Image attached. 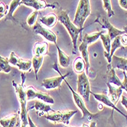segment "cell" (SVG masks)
I'll return each instance as SVG.
<instances>
[{
	"mask_svg": "<svg viewBox=\"0 0 127 127\" xmlns=\"http://www.w3.org/2000/svg\"><path fill=\"white\" fill-rule=\"evenodd\" d=\"M34 56H44L48 54V44L46 41L36 42L34 45Z\"/></svg>",
	"mask_w": 127,
	"mask_h": 127,
	"instance_id": "d6986e66",
	"label": "cell"
},
{
	"mask_svg": "<svg viewBox=\"0 0 127 127\" xmlns=\"http://www.w3.org/2000/svg\"><path fill=\"white\" fill-rule=\"evenodd\" d=\"M73 68H74V72H76V73L78 74L84 72L86 70V63H85L84 60L80 57L77 58L74 61Z\"/></svg>",
	"mask_w": 127,
	"mask_h": 127,
	"instance_id": "484cf974",
	"label": "cell"
},
{
	"mask_svg": "<svg viewBox=\"0 0 127 127\" xmlns=\"http://www.w3.org/2000/svg\"><path fill=\"white\" fill-rule=\"evenodd\" d=\"M89 127H96V121L90 122V123L89 125Z\"/></svg>",
	"mask_w": 127,
	"mask_h": 127,
	"instance_id": "f35d334b",
	"label": "cell"
},
{
	"mask_svg": "<svg viewBox=\"0 0 127 127\" xmlns=\"http://www.w3.org/2000/svg\"><path fill=\"white\" fill-rule=\"evenodd\" d=\"M8 62H9L10 64L16 66L20 70L22 71H29L32 66V61L25 60L19 58L14 51L11 52L10 57L8 58Z\"/></svg>",
	"mask_w": 127,
	"mask_h": 127,
	"instance_id": "30bf717a",
	"label": "cell"
},
{
	"mask_svg": "<svg viewBox=\"0 0 127 127\" xmlns=\"http://www.w3.org/2000/svg\"><path fill=\"white\" fill-rule=\"evenodd\" d=\"M103 8L107 12L108 18H111L115 15V12L113 10L111 0H103Z\"/></svg>",
	"mask_w": 127,
	"mask_h": 127,
	"instance_id": "f546056e",
	"label": "cell"
},
{
	"mask_svg": "<svg viewBox=\"0 0 127 127\" xmlns=\"http://www.w3.org/2000/svg\"><path fill=\"white\" fill-rule=\"evenodd\" d=\"M98 108H99V110H102L103 109V103H100V104H99V105H98Z\"/></svg>",
	"mask_w": 127,
	"mask_h": 127,
	"instance_id": "ab89813d",
	"label": "cell"
},
{
	"mask_svg": "<svg viewBox=\"0 0 127 127\" xmlns=\"http://www.w3.org/2000/svg\"><path fill=\"white\" fill-rule=\"evenodd\" d=\"M124 31L126 32V34H127V27H126V28H124Z\"/></svg>",
	"mask_w": 127,
	"mask_h": 127,
	"instance_id": "60d3db41",
	"label": "cell"
},
{
	"mask_svg": "<svg viewBox=\"0 0 127 127\" xmlns=\"http://www.w3.org/2000/svg\"><path fill=\"white\" fill-rule=\"evenodd\" d=\"M120 41L123 48L127 46V34H123L120 35Z\"/></svg>",
	"mask_w": 127,
	"mask_h": 127,
	"instance_id": "d6a6232c",
	"label": "cell"
},
{
	"mask_svg": "<svg viewBox=\"0 0 127 127\" xmlns=\"http://www.w3.org/2000/svg\"><path fill=\"white\" fill-rule=\"evenodd\" d=\"M55 46L58 49V61H59V64L64 67V68H66L70 65V57L67 55V54L62 51L60 47L57 44H55Z\"/></svg>",
	"mask_w": 127,
	"mask_h": 127,
	"instance_id": "603a6c76",
	"label": "cell"
},
{
	"mask_svg": "<svg viewBox=\"0 0 127 127\" xmlns=\"http://www.w3.org/2000/svg\"><path fill=\"white\" fill-rule=\"evenodd\" d=\"M106 85L109 88V94H108V96L110 98V100L115 104L116 105L117 103L119 102V99L120 98V96L123 94V89L121 87H115L113 84L106 82Z\"/></svg>",
	"mask_w": 127,
	"mask_h": 127,
	"instance_id": "9a60e30c",
	"label": "cell"
},
{
	"mask_svg": "<svg viewBox=\"0 0 127 127\" xmlns=\"http://www.w3.org/2000/svg\"><path fill=\"white\" fill-rule=\"evenodd\" d=\"M120 6L124 10H127V0H118Z\"/></svg>",
	"mask_w": 127,
	"mask_h": 127,
	"instance_id": "e575fe53",
	"label": "cell"
},
{
	"mask_svg": "<svg viewBox=\"0 0 127 127\" xmlns=\"http://www.w3.org/2000/svg\"><path fill=\"white\" fill-rule=\"evenodd\" d=\"M122 99H121V104L127 110V96L124 94H122Z\"/></svg>",
	"mask_w": 127,
	"mask_h": 127,
	"instance_id": "d590c367",
	"label": "cell"
},
{
	"mask_svg": "<svg viewBox=\"0 0 127 127\" xmlns=\"http://www.w3.org/2000/svg\"><path fill=\"white\" fill-rule=\"evenodd\" d=\"M107 72H106V78L107 82L110 83L113 85H116L119 87H122V81L120 79L116 76L115 69L113 68L110 65V64H109L107 65Z\"/></svg>",
	"mask_w": 127,
	"mask_h": 127,
	"instance_id": "e0dca14e",
	"label": "cell"
},
{
	"mask_svg": "<svg viewBox=\"0 0 127 127\" xmlns=\"http://www.w3.org/2000/svg\"><path fill=\"white\" fill-rule=\"evenodd\" d=\"M58 21L64 26L69 33L72 43H73V54H75L77 50V39L79 34L82 32L84 28H78L72 22L68 16V13L65 10H61L58 14Z\"/></svg>",
	"mask_w": 127,
	"mask_h": 127,
	"instance_id": "6da1fadb",
	"label": "cell"
},
{
	"mask_svg": "<svg viewBox=\"0 0 127 127\" xmlns=\"http://www.w3.org/2000/svg\"><path fill=\"white\" fill-rule=\"evenodd\" d=\"M123 75H124V80L122 82V87L121 88L123 90H125L127 92V75L126 74V71H123Z\"/></svg>",
	"mask_w": 127,
	"mask_h": 127,
	"instance_id": "836d02e7",
	"label": "cell"
},
{
	"mask_svg": "<svg viewBox=\"0 0 127 127\" xmlns=\"http://www.w3.org/2000/svg\"><path fill=\"white\" fill-rule=\"evenodd\" d=\"M64 127H71V126H65Z\"/></svg>",
	"mask_w": 127,
	"mask_h": 127,
	"instance_id": "7bdbcfd3",
	"label": "cell"
},
{
	"mask_svg": "<svg viewBox=\"0 0 127 127\" xmlns=\"http://www.w3.org/2000/svg\"><path fill=\"white\" fill-rule=\"evenodd\" d=\"M77 93L83 98L84 102H90V95L91 93L90 90V84L85 71L78 74L77 82Z\"/></svg>",
	"mask_w": 127,
	"mask_h": 127,
	"instance_id": "5b68a950",
	"label": "cell"
},
{
	"mask_svg": "<svg viewBox=\"0 0 127 127\" xmlns=\"http://www.w3.org/2000/svg\"><path fill=\"white\" fill-rule=\"evenodd\" d=\"M88 46L89 45L86 44L85 42L82 41L81 44H80V46L78 48L79 51L80 52L81 55H82V58L84 60L86 63V71H87V74H89L90 69V54L88 52Z\"/></svg>",
	"mask_w": 127,
	"mask_h": 127,
	"instance_id": "ffe728a7",
	"label": "cell"
},
{
	"mask_svg": "<svg viewBox=\"0 0 127 127\" xmlns=\"http://www.w3.org/2000/svg\"><path fill=\"white\" fill-rule=\"evenodd\" d=\"M28 120H29V127H37V126H36V125L33 123L32 118L29 116V114H28Z\"/></svg>",
	"mask_w": 127,
	"mask_h": 127,
	"instance_id": "8d00e7d4",
	"label": "cell"
},
{
	"mask_svg": "<svg viewBox=\"0 0 127 127\" xmlns=\"http://www.w3.org/2000/svg\"><path fill=\"white\" fill-rule=\"evenodd\" d=\"M90 94H93L94 97L96 99L97 101H99V103H101L104 105H106V106L110 107L113 110H116V112H118L119 113H120L121 115H123L124 117H126V119L127 120V114L124 113L123 111H121L119 108L116 107V105H115L110 99L109 98L108 95H106V94H94V93H90Z\"/></svg>",
	"mask_w": 127,
	"mask_h": 127,
	"instance_id": "4fadbf2b",
	"label": "cell"
},
{
	"mask_svg": "<svg viewBox=\"0 0 127 127\" xmlns=\"http://www.w3.org/2000/svg\"><path fill=\"white\" fill-rule=\"evenodd\" d=\"M26 93V98L27 100H32V99L38 98L40 100H42L43 102L46 103L54 104V99L47 93H44L39 90H36L34 87L29 86L25 89Z\"/></svg>",
	"mask_w": 127,
	"mask_h": 127,
	"instance_id": "52a82bcc",
	"label": "cell"
},
{
	"mask_svg": "<svg viewBox=\"0 0 127 127\" xmlns=\"http://www.w3.org/2000/svg\"><path fill=\"white\" fill-rule=\"evenodd\" d=\"M26 74L25 73H22L21 74V77H22V84L24 85L25 82V78H26Z\"/></svg>",
	"mask_w": 127,
	"mask_h": 127,
	"instance_id": "74e56055",
	"label": "cell"
},
{
	"mask_svg": "<svg viewBox=\"0 0 127 127\" xmlns=\"http://www.w3.org/2000/svg\"><path fill=\"white\" fill-rule=\"evenodd\" d=\"M12 70V67L8 62V58H4L0 55V72L8 74L10 73Z\"/></svg>",
	"mask_w": 127,
	"mask_h": 127,
	"instance_id": "f1b7e54d",
	"label": "cell"
},
{
	"mask_svg": "<svg viewBox=\"0 0 127 127\" xmlns=\"http://www.w3.org/2000/svg\"><path fill=\"white\" fill-rule=\"evenodd\" d=\"M58 21V15L53 12L49 13L47 15L42 16L39 19V22L44 25L46 27H48V28H52V27H54L56 25Z\"/></svg>",
	"mask_w": 127,
	"mask_h": 127,
	"instance_id": "44dd1931",
	"label": "cell"
},
{
	"mask_svg": "<svg viewBox=\"0 0 127 127\" xmlns=\"http://www.w3.org/2000/svg\"><path fill=\"white\" fill-rule=\"evenodd\" d=\"M53 68L56 71H58L60 74V76L58 77H51V78H47L43 80L42 83H41V86L45 88L46 90H54L61 87V83L63 82V80H64L65 78L70 75V73H67L64 75H62L60 71L58 70V68L57 67V64L54 65Z\"/></svg>",
	"mask_w": 127,
	"mask_h": 127,
	"instance_id": "ba28073f",
	"label": "cell"
},
{
	"mask_svg": "<svg viewBox=\"0 0 127 127\" xmlns=\"http://www.w3.org/2000/svg\"><path fill=\"white\" fill-rule=\"evenodd\" d=\"M22 5V0H12V2L8 6V11L6 15V20H11L13 22H17L16 19L13 16V13L16 10V8Z\"/></svg>",
	"mask_w": 127,
	"mask_h": 127,
	"instance_id": "7402d4cb",
	"label": "cell"
},
{
	"mask_svg": "<svg viewBox=\"0 0 127 127\" xmlns=\"http://www.w3.org/2000/svg\"><path fill=\"white\" fill-rule=\"evenodd\" d=\"M38 11H34L33 12H32L29 16L27 18V24H28L30 27L34 26V25L37 22V18H38Z\"/></svg>",
	"mask_w": 127,
	"mask_h": 127,
	"instance_id": "4dcf8cb0",
	"label": "cell"
},
{
	"mask_svg": "<svg viewBox=\"0 0 127 127\" xmlns=\"http://www.w3.org/2000/svg\"><path fill=\"white\" fill-rule=\"evenodd\" d=\"M123 48V45L121 44L120 41V35L117 36L116 38H115L113 41V42L111 43V48H110V56H109V58L107 59L108 63L110 64L111 62V58L113 57V55H114V52L116 51V49L118 48Z\"/></svg>",
	"mask_w": 127,
	"mask_h": 127,
	"instance_id": "83f0119b",
	"label": "cell"
},
{
	"mask_svg": "<svg viewBox=\"0 0 127 127\" xmlns=\"http://www.w3.org/2000/svg\"><path fill=\"white\" fill-rule=\"evenodd\" d=\"M44 61V57L43 56H34L32 58V66H33V70L35 74V78L38 80V74L39 72V70L42 65V63Z\"/></svg>",
	"mask_w": 127,
	"mask_h": 127,
	"instance_id": "4316f807",
	"label": "cell"
},
{
	"mask_svg": "<svg viewBox=\"0 0 127 127\" xmlns=\"http://www.w3.org/2000/svg\"><path fill=\"white\" fill-rule=\"evenodd\" d=\"M91 13L90 0H80L73 23L78 28H84L86 19Z\"/></svg>",
	"mask_w": 127,
	"mask_h": 127,
	"instance_id": "3957f363",
	"label": "cell"
},
{
	"mask_svg": "<svg viewBox=\"0 0 127 127\" xmlns=\"http://www.w3.org/2000/svg\"><path fill=\"white\" fill-rule=\"evenodd\" d=\"M77 113L75 110H64V111H54L51 114L44 115L47 120L54 123H64L68 126L70 123V119Z\"/></svg>",
	"mask_w": 127,
	"mask_h": 127,
	"instance_id": "8992f818",
	"label": "cell"
},
{
	"mask_svg": "<svg viewBox=\"0 0 127 127\" xmlns=\"http://www.w3.org/2000/svg\"><path fill=\"white\" fill-rule=\"evenodd\" d=\"M65 82H66L68 88L70 89V90L72 93V96H73V99H74V103L80 109V110L81 111V113H82V114H83L82 120H87V121H90V122H92V121H94V120H96L97 118L99 117V113H90L88 110V109L87 108V106L85 105V102L83 99V98L81 97L75 91V90L71 87V86L68 84V82H67L66 80H65Z\"/></svg>",
	"mask_w": 127,
	"mask_h": 127,
	"instance_id": "277c9868",
	"label": "cell"
},
{
	"mask_svg": "<svg viewBox=\"0 0 127 127\" xmlns=\"http://www.w3.org/2000/svg\"><path fill=\"white\" fill-rule=\"evenodd\" d=\"M20 127H27V126H25V125H24V124H22V126H21Z\"/></svg>",
	"mask_w": 127,
	"mask_h": 127,
	"instance_id": "b9f144b4",
	"label": "cell"
},
{
	"mask_svg": "<svg viewBox=\"0 0 127 127\" xmlns=\"http://www.w3.org/2000/svg\"><path fill=\"white\" fill-rule=\"evenodd\" d=\"M33 32L35 34L43 36L46 40L54 43V44H57V35L52 31H51L46 28H44L39 22H36L34 25Z\"/></svg>",
	"mask_w": 127,
	"mask_h": 127,
	"instance_id": "8fae6325",
	"label": "cell"
},
{
	"mask_svg": "<svg viewBox=\"0 0 127 127\" xmlns=\"http://www.w3.org/2000/svg\"><path fill=\"white\" fill-rule=\"evenodd\" d=\"M8 11V6L5 5L3 2H0V20L3 17L6 16Z\"/></svg>",
	"mask_w": 127,
	"mask_h": 127,
	"instance_id": "1f68e13d",
	"label": "cell"
},
{
	"mask_svg": "<svg viewBox=\"0 0 127 127\" xmlns=\"http://www.w3.org/2000/svg\"><path fill=\"white\" fill-rule=\"evenodd\" d=\"M22 5L32 7L34 8L35 11H38L47 8H55V5L48 3L45 0H22Z\"/></svg>",
	"mask_w": 127,
	"mask_h": 127,
	"instance_id": "5bb4252c",
	"label": "cell"
},
{
	"mask_svg": "<svg viewBox=\"0 0 127 127\" xmlns=\"http://www.w3.org/2000/svg\"><path fill=\"white\" fill-rule=\"evenodd\" d=\"M22 124L20 112L10 114L0 120V125L2 127H20Z\"/></svg>",
	"mask_w": 127,
	"mask_h": 127,
	"instance_id": "7c38bea8",
	"label": "cell"
},
{
	"mask_svg": "<svg viewBox=\"0 0 127 127\" xmlns=\"http://www.w3.org/2000/svg\"><path fill=\"white\" fill-rule=\"evenodd\" d=\"M110 65L114 69H119L123 71H127V59L121 57L113 55L111 58Z\"/></svg>",
	"mask_w": 127,
	"mask_h": 127,
	"instance_id": "ac0fdd59",
	"label": "cell"
},
{
	"mask_svg": "<svg viewBox=\"0 0 127 127\" xmlns=\"http://www.w3.org/2000/svg\"><path fill=\"white\" fill-rule=\"evenodd\" d=\"M100 39L102 40V42H103V48L105 49L104 55L106 58V59H108L109 56H110V53L112 40L110 39V36H109L108 34H104V33H103L100 35Z\"/></svg>",
	"mask_w": 127,
	"mask_h": 127,
	"instance_id": "cb8c5ba5",
	"label": "cell"
},
{
	"mask_svg": "<svg viewBox=\"0 0 127 127\" xmlns=\"http://www.w3.org/2000/svg\"><path fill=\"white\" fill-rule=\"evenodd\" d=\"M103 33H104L103 31L93 32V33H90V34H85L83 37L82 41H84L86 44H87L88 45H90V44L96 42L99 38H100V35Z\"/></svg>",
	"mask_w": 127,
	"mask_h": 127,
	"instance_id": "d4e9b609",
	"label": "cell"
},
{
	"mask_svg": "<svg viewBox=\"0 0 127 127\" xmlns=\"http://www.w3.org/2000/svg\"><path fill=\"white\" fill-rule=\"evenodd\" d=\"M94 22L99 24L102 26V28L107 29V31H108L107 34H109V36H110V38L112 41L115 38H116L117 36L126 34V32L124 30H120V29H118L115 28V27L109 22L105 17H103V16L97 17L96 19L94 21Z\"/></svg>",
	"mask_w": 127,
	"mask_h": 127,
	"instance_id": "9c48e42d",
	"label": "cell"
},
{
	"mask_svg": "<svg viewBox=\"0 0 127 127\" xmlns=\"http://www.w3.org/2000/svg\"><path fill=\"white\" fill-rule=\"evenodd\" d=\"M12 86L14 87L15 92L17 94L19 102L20 103V117L22 122V124L25 126H29V120H28V108H27V98H26V93L25 86L21 84H18L15 82V80H12Z\"/></svg>",
	"mask_w": 127,
	"mask_h": 127,
	"instance_id": "7a4b0ae2",
	"label": "cell"
},
{
	"mask_svg": "<svg viewBox=\"0 0 127 127\" xmlns=\"http://www.w3.org/2000/svg\"><path fill=\"white\" fill-rule=\"evenodd\" d=\"M32 109H34V110H36V113H39L38 114L39 116H44V113H48V112H50V111H51V112L55 111V110H54L49 105H47L46 103L41 102L38 100H35L34 102V105L31 107H29L28 110H32Z\"/></svg>",
	"mask_w": 127,
	"mask_h": 127,
	"instance_id": "2e32d148",
	"label": "cell"
}]
</instances>
